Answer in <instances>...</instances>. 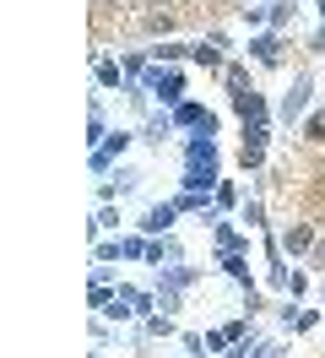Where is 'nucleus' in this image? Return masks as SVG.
Masks as SVG:
<instances>
[{"instance_id":"f257e3e1","label":"nucleus","mask_w":325,"mask_h":358,"mask_svg":"<svg viewBox=\"0 0 325 358\" xmlns=\"http://www.w3.org/2000/svg\"><path fill=\"white\" fill-rule=\"evenodd\" d=\"M222 185V147L217 136H185V174H179V190H195V196H212Z\"/></svg>"},{"instance_id":"f03ea898","label":"nucleus","mask_w":325,"mask_h":358,"mask_svg":"<svg viewBox=\"0 0 325 358\" xmlns=\"http://www.w3.org/2000/svg\"><path fill=\"white\" fill-rule=\"evenodd\" d=\"M309 109H315V71H293V82H287V92H282V103H277V125L298 131Z\"/></svg>"},{"instance_id":"7ed1b4c3","label":"nucleus","mask_w":325,"mask_h":358,"mask_svg":"<svg viewBox=\"0 0 325 358\" xmlns=\"http://www.w3.org/2000/svg\"><path fill=\"white\" fill-rule=\"evenodd\" d=\"M141 87H147L152 98L163 103V114H168V109H179V103L190 98V92H185V71H179V66H152L147 76H141Z\"/></svg>"},{"instance_id":"20e7f679","label":"nucleus","mask_w":325,"mask_h":358,"mask_svg":"<svg viewBox=\"0 0 325 358\" xmlns=\"http://www.w3.org/2000/svg\"><path fill=\"white\" fill-rule=\"evenodd\" d=\"M136 141H141V131H125V125H120V131H108V141H103V147H92V152H87V169L108 179L114 169H120V157H125L130 147H136Z\"/></svg>"},{"instance_id":"39448f33","label":"nucleus","mask_w":325,"mask_h":358,"mask_svg":"<svg viewBox=\"0 0 325 358\" xmlns=\"http://www.w3.org/2000/svg\"><path fill=\"white\" fill-rule=\"evenodd\" d=\"M238 141V169L244 174H266V157H271V125H244Z\"/></svg>"},{"instance_id":"423d86ee","label":"nucleus","mask_w":325,"mask_h":358,"mask_svg":"<svg viewBox=\"0 0 325 358\" xmlns=\"http://www.w3.org/2000/svg\"><path fill=\"white\" fill-rule=\"evenodd\" d=\"M168 120H173V131L179 136H217V114L206 109V103H195V98H185V103H179V109H168Z\"/></svg>"},{"instance_id":"0eeeda50","label":"nucleus","mask_w":325,"mask_h":358,"mask_svg":"<svg viewBox=\"0 0 325 358\" xmlns=\"http://www.w3.org/2000/svg\"><path fill=\"white\" fill-rule=\"evenodd\" d=\"M250 60L255 66H266V71H282L287 66V33H250Z\"/></svg>"},{"instance_id":"6e6552de","label":"nucleus","mask_w":325,"mask_h":358,"mask_svg":"<svg viewBox=\"0 0 325 358\" xmlns=\"http://www.w3.org/2000/svg\"><path fill=\"white\" fill-rule=\"evenodd\" d=\"M233 103V114H238V125H277V109L266 103V92L260 87H250V92H238V98H228Z\"/></svg>"},{"instance_id":"1a4fd4ad","label":"nucleus","mask_w":325,"mask_h":358,"mask_svg":"<svg viewBox=\"0 0 325 358\" xmlns=\"http://www.w3.org/2000/svg\"><path fill=\"white\" fill-rule=\"evenodd\" d=\"M277 245H282V255H287V261L315 255V245H320V228H315V223H287V228L277 234Z\"/></svg>"},{"instance_id":"9d476101","label":"nucleus","mask_w":325,"mask_h":358,"mask_svg":"<svg viewBox=\"0 0 325 358\" xmlns=\"http://www.w3.org/2000/svg\"><path fill=\"white\" fill-rule=\"evenodd\" d=\"M190 66H201V71H217V76H222V66H228V33H206V38H195V49H190Z\"/></svg>"},{"instance_id":"9b49d317","label":"nucleus","mask_w":325,"mask_h":358,"mask_svg":"<svg viewBox=\"0 0 325 358\" xmlns=\"http://www.w3.org/2000/svg\"><path fill=\"white\" fill-rule=\"evenodd\" d=\"M173 223H179V206H173V201H152L147 212H141L136 234H147V239H163V234H173Z\"/></svg>"},{"instance_id":"f8f14e48","label":"nucleus","mask_w":325,"mask_h":358,"mask_svg":"<svg viewBox=\"0 0 325 358\" xmlns=\"http://www.w3.org/2000/svg\"><path fill=\"white\" fill-rule=\"evenodd\" d=\"M212 255H250V234L233 228L228 217H217L212 223Z\"/></svg>"},{"instance_id":"ddd939ff","label":"nucleus","mask_w":325,"mask_h":358,"mask_svg":"<svg viewBox=\"0 0 325 358\" xmlns=\"http://www.w3.org/2000/svg\"><path fill=\"white\" fill-rule=\"evenodd\" d=\"M195 282H201V266H190V261H179V266H157V271H152V288H179V293H190Z\"/></svg>"},{"instance_id":"4468645a","label":"nucleus","mask_w":325,"mask_h":358,"mask_svg":"<svg viewBox=\"0 0 325 358\" xmlns=\"http://www.w3.org/2000/svg\"><path fill=\"white\" fill-rule=\"evenodd\" d=\"M173 331H179V320L157 310V315H147V320H141V331L130 336V348H147V342H163V336H173Z\"/></svg>"},{"instance_id":"2eb2a0df","label":"nucleus","mask_w":325,"mask_h":358,"mask_svg":"<svg viewBox=\"0 0 325 358\" xmlns=\"http://www.w3.org/2000/svg\"><path fill=\"white\" fill-rule=\"evenodd\" d=\"M147 49H152V66H185L195 44H179V38H157V44H147Z\"/></svg>"},{"instance_id":"dca6fc26","label":"nucleus","mask_w":325,"mask_h":358,"mask_svg":"<svg viewBox=\"0 0 325 358\" xmlns=\"http://www.w3.org/2000/svg\"><path fill=\"white\" fill-rule=\"evenodd\" d=\"M282 326H287L293 336H303V331H315V326H320V310H298V304L287 299V304H282Z\"/></svg>"},{"instance_id":"f3484780","label":"nucleus","mask_w":325,"mask_h":358,"mask_svg":"<svg viewBox=\"0 0 325 358\" xmlns=\"http://www.w3.org/2000/svg\"><path fill=\"white\" fill-rule=\"evenodd\" d=\"M108 141V120H103V98H92V103H87V152H92V147H103Z\"/></svg>"},{"instance_id":"a211bd4d","label":"nucleus","mask_w":325,"mask_h":358,"mask_svg":"<svg viewBox=\"0 0 325 358\" xmlns=\"http://www.w3.org/2000/svg\"><path fill=\"white\" fill-rule=\"evenodd\" d=\"M92 76H98V87H125V66L114 55H92Z\"/></svg>"},{"instance_id":"6ab92c4d","label":"nucleus","mask_w":325,"mask_h":358,"mask_svg":"<svg viewBox=\"0 0 325 358\" xmlns=\"http://www.w3.org/2000/svg\"><path fill=\"white\" fill-rule=\"evenodd\" d=\"M250 87H255V82H250V66H244V60H228V66H222V92L238 98V92H250Z\"/></svg>"},{"instance_id":"aec40b11","label":"nucleus","mask_w":325,"mask_h":358,"mask_svg":"<svg viewBox=\"0 0 325 358\" xmlns=\"http://www.w3.org/2000/svg\"><path fill=\"white\" fill-rule=\"evenodd\" d=\"M266 11H271V33H293V22H298V0H266Z\"/></svg>"},{"instance_id":"412c9836","label":"nucleus","mask_w":325,"mask_h":358,"mask_svg":"<svg viewBox=\"0 0 325 358\" xmlns=\"http://www.w3.org/2000/svg\"><path fill=\"white\" fill-rule=\"evenodd\" d=\"M217 266L228 271V277H233L244 293H255V277H250V255H217Z\"/></svg>"},{"instance_id":"4be33fe9","label":"nucleus","mask_w":325,"mask_h":358,"mask_svg":"<svg viewBox=\"0 0 325 358\" xmlns=\"http://www.w3.org/2000/svg\"><path fill=\"white\" fill-rule=\"evenodd\" d=\"M298 136H303V141H309V147H325V103H315V109L303 114Z\"/></svg>"},{"instance_id":"5701e85b","label":"nucleus","mask_w":325,"mask_h":358,"mask_svg":"<svg viewBox=\"0 0 325 358\" xmlns=\"http://www.w3.org/2000/svg\"><path fill=\"white\" fill-rule=\"evenodd\" d=\"M168 136H179V131H173V120H168V114H152V120H141V141H152V147H163Z\"/></svg>"},{"instance_id":"b1692460","label":"nucleus","mask_w":325,"mask_h":358,"mask_svg":"<svg viewBox=\"0 0 325 358\" xmlns=\"http://www.w3.org/2000/svg\"><path fill=\"white\" fill-rule=\"evenodd\" d=\"M238 22L250 27V33H266V27H271V11L255 6V0H238Z\"/></svg>"},{"instance_id":"393cba45","label":"nucleus","mask_w":325,"mask_h":358,"mask_svg":"<svg viewBox=\"0 0 325 358\" xmlns=\"http://www.w3.org/2000/svg\"><path fill=\"white\" fill-rule=\"evenodd\" d=\"M87 234H92V239H98V234H120V206H114V201L98 206V212H92V223H87Z\"/></svg>"},{"instance_id":"a878e982","label":"nucleus","mask_w":325,"mask_h":358,"mask_svg":"<svg viewBox=\"0 0 325 358\" xmlns=\"http://www.w3.org/2000/svg\"><path fill=\"white\" fill-rule=\"evenodd\" d=\"M238 223L250 228V234H255V228H271V223H266V201H260V196H244V206H238Z\"/></svg>"},{"instance_id":"bb28decb","label":"nucleus","mask_w":325,"mask_h":358,"mask_svg":"<svg viewBox=\"0 0 325 358\" xmlns=\"http://www.w3.org/2000/svg\"><path fill=\"white\" fill-rule=\"evenodd\" d=\"M120 92H125L130 114H141V120H152V92L141 87V82H125V87H120Z\"/></svg>"},{"instance_id":"cd10ccee","label":"nucleus","mask_w":325,"mask_h":358,"mask_svg":"<svg viewBox=\"0 0 325 358\" xmlns=\"http://www.w3.org/2000/svg\"><path fill=\"white\" fill-rule=\"evenodd\" d=\"M212 201H217V212H238V206H244V190H238L233 179H222L212 190Z\"/></svg>"},{"instance_id":"c85d7f7f","label":"nucleus","mask_w":325,"mask_h":358,"mask_svg":"<svg viewBox=\"0 0 325 358\" xmlns=\"http://www.w3.org/2000/svg\"><path fill=\"white\" fill-rule=\"evenodd\" d=\"M108 185H114V196H130V190H136V185H141V174H136V169H130V163H120V169H114V174H108Z\"/></svg>"},{"instance_id":"c756f323","label":"nucleus","mask_w":325,"mask_h":358,"mask_svg":"<svg viewBox=\"0 0 325 358\" xmlns=\"http://www.w3.org/2000/svg\"><path fill=\"white\" fill-rule=\"evenodd\" d=\"M92 261H108V266L125 261V239H98V245H92Z\"/></svg>"},{"instance_id":"7c9ffc66","label":"nucleus","mask_w":325,"mask_h":358,"mask_svg":"<svg viewBox=\"0 0 325 358\" xmlns=\"http://www.w3.org/2000/svg\"><path fill=\"white\" fill-rule=\"evenodd\" d=\"M250 358H287V342H277V336H255Z\"/></svg>"},{"instance_id":"2f4dec72","label":"nucleus","mask_w":325,"mask_h":358,"mask_svg":"<svg viewBox=\"0 0 325 358\" xmlns=\"http://www.w3.org/2000/svg\"><path fill=\"white\" fill-rule=\"evenodd\" d=\"M303 293H309V271H293V282H287V299H293V304H298Z\"/></svg>"},{"instance_id":"473e14b6","label":"nucleus","mask_w":325,"mask_h":358,"mask_svg":"<svg viewBox=\"0 0 325 358\" xmlns=\"http://www.w3.org/2000/svg\"><path fill=\"white\" fill-rule=\"evenodd\" d=\"M309 55H325V22L315 27V33H309Z\"/></svg>"},{"instance_id":"72a5a7b5","label":"nucleus","mask_w":325,"mask_h":358,"mask_svg":"<svg viewBox=\"0 0 325 358\" xmlns=\"http://www.w3.org/2000/svg\"><path fill=\"white\" fill-rule=\"evenodd\" d=\"M309 266H315V271H325V234H320V245H315V255H309Z\"/></svg>"},{"instance_id":"f704fd0d","label":"nucleus","mask_w":325,"mask_h":358,"mask_svg":"<svg viewBox=\"0 0 325 358\" xmlns=\"http://www.w3.org/2000/svg\"><path fill=\"white\" fill-rule=\"evenodd\" d=\"M315 11H320V22H325V0H315Z\"/></svg>"},{"instance_id":"c9c22d12","label":"nucleus","mask_w":325,"mask_h":358,"mask_svg":"<svg viewBox=\"0 0 325 358\" xmlns=\"http://www.w3.org/2000/svg\"><path fill=\"white\" fill-rule=\"evenodd\" d=\"M320 304H325V282H320Z\"/></svg>"},{"instance_id":"e433bc0d","label":"nucleus","mask_w":325,"mask_h":358,"mask_svg":"<svg viewBox=\"0 0 325 358\" xmlns=\"http://www.w3.org/2000/svg\"><path fill=\"white\" fill-rule=\"evenodd\" d=\"M255 6H266V0H255Z\"/></svg>"}]
</instances>
